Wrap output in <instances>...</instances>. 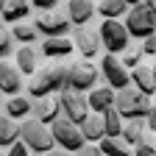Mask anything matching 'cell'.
<instances>
[{
  "label": "cell",
  "instance_id": "d590c367",
  "mask_svg": "<svg viewBox=\"0 0 156 156\" xmlns=\"http://www.w3.org/2000/svg\"><path fill=\"white\" fill-rule=\"evenodd\" d=\"M148 6H151V11H153V17H156V0H148Z\"/></svg>",
  "mask_w": 156,
  "mask_h": 156
},
{
  "label": "cell",
  "instance_id": "7402d4cb",
  "mask_svg": "<svg viewBox=\"0 0 156 156\" xmlns=\"http://www.w3.org/2000/svg\"><path fill=\"white\" fill-rule=\"evenodd\" d=\"M14 62H17V70L23 73V75H36V50L34 48H28V45H23L17 53H14Z\"/></svg>",
  "mask_w": 156,
  "mask_h": 156
},
{
  "label": "cell",
  "instance_id": "7c38bea8",
  "mask_svg": "<svg viewBox=\"0 0 156 156\" xmlns=\"http://www.w3.org/2000/svg\"><path fill=\"white\" fill-rule=\"evenodd\" d=\"M95 3H89V0H70V3L64 6V17L70 20V25L75 28H87V23L95 17Z\"/></svg>",
  "mask_w": 156,
  "mask_h": 156
},
{
  "label": "cell",
  "instance_id": "603a6c76",
  "mask_svg": "<svg viewBox=\"0 0 156 156\" xmlns=\"http://www.w3.org/2000/svg\"><path fill=\"white\" fill-rule=\"evenodd\" d=\"M14 142H20V126L11 117L0 114V148H11Z\"/></svg>",
  "mask_w": 156,
  "mask_h": 156
},
{
  "label": "cell",
  "instance_id": "5b68a950",
  "mask_svg": "<svg viewBox=\"0 0 156 156\" xmlns=\"http://www.w3.org/2000/svg\"><path fill=\"white\" fill-rule=\"evenodd\" d=\"M98 31H101V45L109 56H123L131 48V36L120 20H103Z\"/></svg>",
  "mask_w": 156,
  "mask_h": 156
},
{
  "label": "cell",
  "instance_id": "9c48e42d",
  "mask_svg": "<svg viewBox=\"0 0 156 156\" xmlns=\"http://www.w3.org/2000/svg\"><path fill=\"white\" fill-rule=\"evenodd\" d=\"M101 78L109 84V89H114V92H123V89L131 87V70L123 67L120 56H109L106 53L101 58Z\"/></svg>",
  "mask_w": 156,
  "mask_h": 156
},
{
  "label": "cell",
  "instance_id": "4316f807",
  "mask_svg": "<svg viewBox=\"0 0 156 156\" xmlns=\"http://www.w3.org/2000/svg\"><path fill=\"white\" fill-rule=\"evenodd\" d=\"M98 148H101L103 156H134V151H131L123 140H103Z\"/></svg>",
  "mask_w": 156,
  "mask_h": 156
},
{
  "label": "cell",
  "instance_id": "6da1fadb",
  "mask_svg": "<svg viewBox=\"0 0 156 156\" xmlns=\"http://www.w3.org/2000/svg\"><path fill=\"white\" fill-rule=\"evenodd\" d=\"M28 89V98L31 101H42V98H50V95H62L67 89V64H48L42 70H36V75L31 78V84L25 87Z\"/></svg>",
  "mask_w": 156,
  "mask_h": 156
},
{
  "label": "cell",
  "instance_id": "8fae6325",
  "mask_svg": "<svg viewBox=\"0 0 156 156\" xmlns=\"http://www.w3.org/2000/svg\"><path fill=\"white\" fill-rule=\"evenodd\" d=\"M73 45H75V50L84 56V62H89V58H95L98 56V50H101L103 45H101V31L98 28H75V36H73Z\"/></svg>",
  "mask_w": 156,
  "mask_h": 156
},
{
  "label": "cell",
  "instance_id": "9a60e30c",
  "mask_svg": "<svg viewBox=\"0 0 156 156\" xmlns=\"http://www.w3.org/2000/svg\"><path fill=\"white\" fill-rule=\"evenodd\" d=\"M87 101H89L92 114H106L109 109H114L117 92H114V89H109V87H95V89L87 95Z\"/></svg>",
  "mask_w": 156,
  "mask_h": 156
},
{
  "label": "cell",
  "instance_id": "d6986e66",
  "mask_svg": "<svg viewBox=\"0 0 156 156\" xmlns=\"http://www.w3.org/2000/svg\"><path fill=\"white\" fill-rule=\"evenodd\" d=\"M3 114L11 117V120H28L31 117V98H23V95L9 98L3 103Z\"/></svg>",
  "mask_w": 156,
  "mask_h": 156
},
{
  "label": "cell",
  "instance_id": "ba28073f",
  "mask_svg": "<svg viewBox=\"0 0 156 156\" xmlns=\"http://www.w3.org/2000/svg\"><path fill=\"white\" fill-rule=\"evenodd\" d=\"M50 131H53L56 145L62 148V151H67V153H78V151L87 145V140H84L81 128H78V126H73L67 117H58V120L50 126Z\"/></svg>",
  "mask_w": 156,
  "mask_h": 156
},
{
  "label": "cell",
  "instance_id": "d4e9b609",
  "mask_svg": "<svg viewBox=\"0 0 156 156\" xmlns=\"http://www.w3.org/2000/svg\"><path fill=\"white\" fill-rule=\"evenodd\" d=\"M103 126H106V140H120L123 136V117L117 114V109H109L103 114Z\"/></svg>",
  "mask_w": 156,
  "mask_h": 156
},
{
  "label": "cell",
  "instance_id": "7a4b0ae2",
  "mask_svg": "<svg viewBox=\"0 0 156 156\" xmlns=\"http://www.w3.org/2000/svg\"><path fill=\"white\" fill-rule=\"evenodd\" d=\"M123 25H126L131 39H142L145 42V39L156 36V17H153V11L148 6V0H134L131 11L123 20Z\"/></svg>",
  "mask_w": 156,
  "mask_h": 156
},
{
  "label": "cell",
  "instance_id": "cb8c5ba5",
  "mask_svg": "<svg viewBox=\"0 0 156 156\" xmlns=\"http://www.w3.org/2000/svg\"><path fill=\"white\" fill-rule=\"evenodd\" d=\"M28 14H31V3H25V0H14V3H6V11H3L0 20H6V23H11V25H20Z\"/></svg>",
  "mask_w": 156,
  "mask_h": 156
},
{
  "label": "cell",
  "instance_id": "f35d334b",
  "mask_svg": "<svg viewBox=\"0 0 156 156\" xmlns=\"http://www.w3.org/2000/svg\"><path fill=\"white\" fill-rule=\"evenodd\" d=\"M36 156H42V153H36Z\"/></svg>",
  "mask_w": 156,
  "mask_h": 156
},
{
  "label": "cell",
  "instance_id": "d6a6232c",
  "mask_svg": "<svg viewBox=\"0 0 156 156\" xmlns=\"http://www.w3.org/2000/svg\"><path fill=\"white\" fill-rule=\"evenodd\" d=\"M75 156H103V153H101V148H98V145H84Z\"/></svg>",
  "mask_w": 156,
  "mask_h": 156
},
{
  "label": "cell",
  "instance_id": "ac0fdd59",
  "mask_svg": "<svg viewBox=\"0 0 156 156\" xmlns=\"http://www.w3.org/2000/svg\"><path fill=\"white\" fill-rule=\"evenodd\" d=\"M39 50L48 58H64V56H70L75 50V45H73V39H42Z\"/></svg>",
  "mask_w": 156,
  "mask_h": 156
},
{
  "label": "cell",
  "instance_id": "5bb4252c",
  "mask_svg": "<svg viewBox=\"0 0 156 156\" xmlns=\"http://www.w3.org/2000/svg\"><path fill=\"white\" fill-rule=\"evenodd\" d=\"M131 87L153 98L156 95V64H140L136 70H131Z\"/></svg>",
  "mask_w": 156,
  "mask_h": 156
},
{
  "label": "cell",
  "instance_id": "8d00e7d4",
  "mask_svg": "<svg viewBox=\"0 0 156 156\" xmlns=\"http://www.w3.org/2000/svg\"><path fill=\"white\" fill-rule=\"evenodd\" d=\"M3 11H6V3H0V17H3Z\"/></svg>",
  "mask_w": 156,
  "mask_h": 156
},
{
  "label": "cell",
  "instance_id": "44dd1931",
  "mask_svg": "<svg viewBox=\"0 0 156 156\" xmlns=\"http://www.w3.org/2000/svg\"><path fill=\"white\" fill-rule=\"evenodd\" d=\"M145 131H148V128H145V120H131V123L123 126V136H120V140L134 151L136 145L145 142Z\"/></svg>",
  "mask_w": 156,
  "mask_h": 156
},
{
  "label": "cell",
  "instance_id": "e575fe53",
  "mask_svg": "<svg viewBox=\"0 0 156 156\" xmlns=\"http://www.w3.org/2000/svg\"><path fill=\"white\" fill-rule=\"evenodd\" d=\"M48 156H75V153H67V151H62V148H53Z\"/></svg>",
  "mask_w": 156,
  "mask_h": 156
},
{
  "label": "cell",
  "instance_id": "3957f363",
  "mask_svg": "<svg viewBox=\"0 0 156 156\" xmlns=\"http://www.w3.org/2000/svg\"><path fill=\"white\" fill-rule=\"evenodd\" d=\"M114 109H117V114H120L126 123H131V120H145L148 112L153 109V103H151L148 95H142L140 89L128 87V89H123V92H117Z\"/></svg>",
  "mask_w": 156,
  "mask_h": 156
},
{
  "label": "cell",
  "instance_id": "f546056e",
  "mask_svg": "<svg viewBox=\"0 0 156 156\" xmlns=\"http://www.w3.org/2000/svg\"><path fill=\"white\" fill-rule=\"evenodd\" d=\"M134 156H156V145H153L151 140H145L142 145L134 148Z\"/></svg>",
  "mask_w": 156,
  "mask_h": 156
},
{
  "label": "cell",
  "instance_id": "277c9868",
  "mask_svg": "<svg viewBox=\"0 0 156 156\" xmlns=\"http://www.w3.org/2000/svg\"><path fill=\"white\" fill-rule=\"evenodd\" d=\"M20 142H25L28 151H34V153L48 156V153L53 151V142H56V140H53L50 126L34 120V117H28V120L20 123Z\"/></svg>",
  "mask_w": 156,
  "mask_h": 156
},
{
  "label": "cell",
  "instance_id": "30bf717a",
  "mask_svg": "<svg viewBox=\"0 0 156 156\" xmlns=\"http://www.w3.org/2000/svg\"><path fill=\"white\" fill-rule=\"evenodd\" d=\"M34 25H36L42 39H67L70 20L64 14H58V11H48V14H39L34 20Z\"/></svg>",
  "mask_w": 156,
  "mask_h": 156
},
{
  "label": "cell",
  "instance_id": "2e32d148",
  "mask_svg": "<svg viewBox=\"0 0 156 156\" xmlns=\"http://www.w3.org/2000/svg\"><path fill=\"white\" fill-rule=\"evenodd\" d=\"M17 67H11L9 62H0V92H6L9 98H17V92L23 89V78H20Z\"/></svg>",
  "mask_w": 156,
  "mask_h": 156
},
{
  "label": "cell",
  "instance_id": "ffe728a7",
  "mask_svg": "<svg viewBox=\"0 0 156 156\" xmlns=\"http://www.w3.org/2000/svg\"><path fill=\"white\" fill-rule=\"evenodd\" d=\"M95 9L103 20H120L131 11V3H126V0H101Z\"/></svg>",
  "mask_w": 156,
  "mask_h": 156
},
{
  "label": "cell",
  "instance_id": "4fadbf2b",
  "mask_svg": "<svg viewBox=\"0 0 156 156\" xmlns=\"http://www.w3.org/2000/svg\"><path fill=\"white\" fill-rule=\"evenodd\" d=\"M31 117L45 126H53L62 117V106L56 98H42V101H31Z\"/></svg>",
  "mask_w": 156,
  "mask_h": 156
},
{
  "label": "cell",
  "instance_id": "1f68e13d",
  "mask_svg": "<svg viewBox=\"0 0 156 156\" xmlns=\"http://www.w3.org/2000/svg\"><path fill=\"white\" fill-rule=\"evenodd\" d=\"M28 153H31V151H28V145H25V142H14V145L9 148V153H6V156H28Z\"/></svg>",
  "mask_w": 156,
  "mask_h": 156
},
{
  "label": "cell",
  "instance_id": "4dcf8cb0",
  "mask_svg": "<svg viewBox=\"0 0 156 156\" xmlns=\"http://www.w3.org/2000/svg\"><path fill=\"white\" fill-rule=\"evenodd\" d=\"M140 50H142V56H156V36L140 42Z\"/></svg>",
  "mask_w": 156,
  "mask_h": 156
},
{
  "label": "cell",
  "instance_id": "83f0119b",
  "mask_svg": "<svg viewBox=\"0 0 156 156\" xmlns=\"http://www.w3.org/2000/svg\"><path fill=\"white\" fill-rule=\"evenodd\" d=\"M14 50V36L6 23H0V62H6V56Z\"/></svg>",
  "mask_w": 156,
  "mask_h": 156
},
{
  "label": "cell",
  "instance_id": "e0dca14e",
  "mask_svg": "<svg viewBox=\"0 0 156 156\" xmlns=\"http://www.w3.org/2000/svg\"><path fill=\"white\" fill-rule=\"evenodd\" d=\"M81 134H84L87 145H101V142L106 140V126H103V114H89V117H87V123L81 126Z\"/></svg>",
  "mask_w": 156,
  "mask_h": 156
},
{
  "label": "cell",
  "instance_id": "836d02e7",
  "mask_svg": "<svg viewBox=\"0 0 156 156\" xmlns=\"http://www.w3.org/2000/svg\"><path fill=\"white\" fill-rule=\"evenodd\" d=\"M145 128L148 131H156V106L148 112V117H145Z\"/></svg>",
  "mask_w": 156,
  "mask_h": 156
},
{
  "label": "cell",
  "instance_id": "74e56055",
  "mask_svg": "<svg viewBox=\"0 0 156 156\" xmlns=\"http://www.w3.org/2000/svg\"><path fill=\"white\" fill-rule=\"evenodd\" d=\"M153 106H156V95H153Z\"/></svg>",
  "mask_w": 156,
  "mask_h": 156
},
{
  "label": "cell",
  "instance_id": "484cf974",
  "mask_svg": "<svg viewBox=\"0 0 156 156\" xmlns=\"http://www.w3.org/2000/svg\"><path fill=\"white\" fill-rule=\"evenodd\" d=\"M11 36L17 39V42H25L28 48H31V42H42V39H39V31H36V25H31V23L11 25Z\"/></svg>",
  "mask_w": 156,
  "mask_h": 156
},
{
  "label": "cell",
  "instance_id": "8992f818",
  "mask_svg": "<svg viewBox=\"0 0 156 156\" xmlns=\"http://www.w3.org/2000/svg\"><path fill=\"white\" fill-rule=\"evenodd\" d=\"M98 78H101V73H98V67L95 64H89V62H75V64H67V89H73V92H92L95 87H98Z\"/></svg>",
  "mask_w": 156,
  "mask_h": 156
},
{
  "label": "cell",
  "instance_id": "f1b7e54d",
  "mask_svg": "<svg viewBox=\"0 0 156 156\" xmlns=\"http://www.w3.org/2000/svg\"><path fill=\"white\" fill-rule=\"evenodd\" d=\"M120 62H123L126 70H136V67L142 64V50H140V45H136V48H128V50L120 56Z\"/></svg>",
  "mask_w": 156,
  "mask_h": 156
},
{
  "label": "cell",
  "instance_id": "52a82bcc",
  "mask_svg": "<svg viewBox=\"0 0 156 156\" xmlns=\"http://www.w3.org/2000/svg\"><path fill=\"white\" fill-rule=\"evenodd\" d=\"M58 106H62V114L67 117V120H70L73 126H78V128H81V126L87 123V117L92 114L87 95H81V92H73V89H64L62 95H58Z\"/></svg>",
  "mask_w": 156,
  "mask_h": 156
}]
</instances>
